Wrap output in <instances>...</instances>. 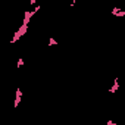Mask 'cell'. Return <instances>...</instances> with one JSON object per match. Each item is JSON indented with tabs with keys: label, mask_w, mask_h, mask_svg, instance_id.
I'll return each instance as SVG.
<instances>
[{
	"label": "cell",
	"mask_w": 125,
	"mask_h": 125,
	"mask_svg": "<svg viewBox=\"0 0 125 125\" xmlns=\"http://www.w3.org/2000/svg\"><path fill=\"white\" fill-rule=\"evenodd\" d=\"M68 2H71V6H75V2H77V0H68Z\"/></svg>",
	"instance_id": "cell-9"
},
{
	"label": "cell",
	"mask_w": 125,
	"mask_h": 125,
	"mask_svg": "<svg viewBox=\"0 0 125 125\" xmlns=\"http://www.w3.org/2000/svg\"><path fill=\"white\" fill-rule=\"evenodd\" d=\"M38 10H40V6H35L32 10H25V12H24V22H22V24L28 25V24H30V21H31V18H32Z\"/></svg>",
	"instance_id": "cell-2"
},
{
	"label": "cell",
	"mask_w": 125,
	"mask_h": 125,
	"mask_svg": "<svg viewBox=\"0 0 125 125\" xmlns=\"http://www.w3.org/2000/svg\"><path fill=\"white\" fill-rule=\"evenodd\" d=\"M22 65H24V57H19L18 63H16V68H22Z\"/></svg>",
	"instance_id": "cell-7"
},
{
	"label": "cell",
	"mask_w": 125,
	"mask_h": 125,
	"mask_svg": "<svg viewBox=\"0 0 125 125\" xmlns=\"http://www.w3.org/2000/svg\"><path fill=\"white\" fill-rule=\"evenodd\" d=\"M27 31H28V25H25V24H22L21 27H19V30L13 34V37H12V40H10V43H16L22 35H25L27 34Z\"/></svg>",
	"instance_id": "cell-1"
},
{
	"label": "cell",
	"mask_w": 125,
	"mask_h": 125,
	"mask_svg": "<svg viewBox=\"0 0 125 125\" xmlns=\"http://www.w3.org/2000/svg\"><path fill=\"white\" fill-rule=\"evenodd\" d=\"M21 99H22V90H21V88H16V97H15L13 107H18V106H19V103H21Z\"/></svg>",
	"instance_id": "cell-3"
},
{
	"label": "cell",
	"mask_w": 125,
	"mask_h": 125,
	"mask_svg": "<svg viewBox=\"0 0 125 125\" xmlns=\"http://www.w3.org/2000/svg\"><path fill=\"white\" fill-rule=\"evenodd\" d=\"M56 44H57V41H56L53 37H50V38H49V43H47V46H56Z\"/></svg>",
	"instance_id": "cell-6"
},
{
	"label": "cell",
	"mask_w": 125,
	"mask_h": 125,
	"mask_svg": "<svg viewBox=\"0 0 125 125\" xmlns=\"http://www.w3.org/2000/svg\"><path fill=\"white\" fill-rule=\"evenodd\" d=\"M112 15L119 16V18H124V16H125V10L121 9V8H113V9H112Z\"/></svg>",
	"instance_id": "cell-4"
},
{
	"label": "cell",
	"mask_w": 125,
	"mask_h": 125,
	"mask_svg": "<svg viewBox=\"0 0 125 125\" xmlns=\"http://www.w3.org/2000/svg\"><path fill=\"white\" fill-rule=\"evenodd\" d=\"M35 5V0H31V2H30V6H34Z\"/></svg>",
	"instance_id": "cell-10"
},
{
	"label": "cell",
	"mask_w": 125,
	"mask_h": 125,
	"mask_svg": "<svg viewBox=\"0 0 125 125\" xmlns=\"http://www.w3.org/2000/svg\"><path fill=\"white\" fill-rule=\"evenodd\" d=\"M106 125H116V124H115L113 121H107V122H106Z\"/></svg>",
	"instance_id": "cell-8"
},
{
	"label": "cell",
	"mask_w": 125,
	"mask_h": 125,
	"mask_svg": "<svg viewBox=\"0 0 125 125\" xmlns=\"http://www.w3.org/2000/svg\"><path fill=\"white\" fill-rule=\"evenodd\" d=\"M118 88H119V81H118V78H115V81H113V85L110 87L109 93H110V94H113V93H116V91H118Z\"/></svg>",
	"instance_id": "cell-5"
}]
</instances>
